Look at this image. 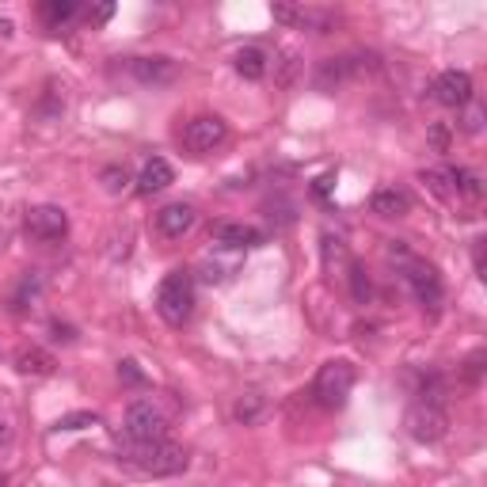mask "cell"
Masks as SVG:
<instances>
[{
	"label": "cell",
	"instance_id": "34",
	"mask_svg": "<svg viewBox=\"0 0 487 487\" xmlns=\"http://www.w3.org/2000/svg\"><path fill=\"white\" fill-rule=\"evenodd\" d=\"M0 487H8V473H0Z\"/></svg>",
	"mask_w": 487,
	"mask_h": 487
},
{
	"label": "cell",
	"instance_id": "15",
	"mask_svg": "<svg viewBox=\"0 0 487 487\" xmlns=\"http://www.w3.org/2000/svg\"><path fill=\"white\" fill-rule=\"evenodd\" d=\"M445 183L454 198H464V202H480L483 194V179L473 168H445Z\"/></svg>",
	"mask_w": 487,
	"mask_h": 487
},
{
	"label": "cell",
	"instance_id": "11",
	"mask_svg": "<svg viewBox=\"0 0 487 487\" xmlns=\"http://www.w3.org/2000/svg\"><path fill=\"white\" fill-rule=\"evenodd\" d=\"M198 221V210L191 202H168L164 210H156V232L164 240H183Z\"/></svg>",
	"mask_w": 487,
	"mask_h": 487
},
{
	"label": "cell",
	"instance_id": "29",
	"mask_svg": "<svg viewBox=\"0 0 487 487\" xmlns=\"http://www.w3.org/2000/svg\"><path fill=\"white\" fill-rule=\"evenodd\" d=\"M50 332H53V339H58V342H77V328H69V323H61V320H53Z\"/></svg>",
	"mask_w": 487,
	"mask_h": 487
},
{
	"label": "cell",
	"instance_id": "12",
	"mask_svg": "<svg viewBox=\"0 0 487 487\" xmlns=\"http://www.w3.org/2000/svg\"><path fill=\"white\" fill-rule=\"evenodd\" d=\"M213 240H218L221 248L240 251V248H259L263 244V232L244 225V221H221V225H213Z\"/></svg>",
	"mask_w": 487,
	"mask_h": 487
},
{
	"label": "cell",
	"instance_id": "6",
	"mask_svg": "<svg viewBox=\"0 0 487 487\" xmlns=\"http://www.w3.org/2000/svg\"><path fill=\"white\" fill-rule=\"evenodd\" d=\"M404 430L415 438V442H423V445H435L445 438V430H449V415L445 407L438 404H423V400H415L407 411H404Z\"/></svg>",
	"mask_w": 487,
	"mask_h": 487
},
{
	"label": "cell",
	"instance_id": "25",
	"mask_svg": "<svg viewBox=\"0 0 487 487\" xmlns=\"http://www.w3.org/2000/svg\"><path fill=\"white\" fill-rule=\"evenodd\" d=\"M461 130H464V134H480V130H483V107H480V103H468V107H464Z\"/></svg>",
	"mask_w": 487,
	"mask_h": 487
},
{
	"label": "cell",
	"instance_id": "9",
	"mask_svg": "<svg viewBox=\"0 0 487 487\" xmlns=\"http://www.w3.org/2000/svg\"><path fill=\"white\" fill-rule=\"evenodd\" d=\"M126 73L145 88H164L179 77V65L164 53H145V58H126Z\"/></svg>",
	"mask_w": 487,
	"mask_h": 487
},
{
	"label": "cell",
	"instance_id": "30",
	"mask_svg": "<svg viewBox=\"0 0 487 487\" xmlns=\"http://www.w3.org/2000/svg\"><path fill=\"white\" fill-rule=\"evenodd\" d=\"M118 377H122L126 385H141V381H145V377H141V370H137V362H122V366H118Z\"/></svg>",
	"mask_w": 487,
	"mask_h": 487
},
{
	"label": "cell",
	"instance_id": "19",
	"mask_svg": "<svg viewBox=\"0 0 487 487\" xmlns=\"http://www.w3.org/2000/svg\"><path fill=\"white\" fill-rule=\"evenodd\" d=\"M263 411H267V400L259 392H244V396H237V404H232V415H237V423H244V426H256L263 419Z\"/></svg>",
	"mask_w": 487,
	"mask_h": 487
},
{
	"label": "cell",
	"instance_id": "26",
	"mask_svg": "<svg viewBox=\"0 0 487 487\" xmlns=\"http://www.w3.org/2000/svg\"><path fill=\"white\" fill-rule=\"evenodd\" d=\"M483 351H473V358H468V362H464V381L468 385H480V377H483Z\"/></svg>",
	"mask_w": 487,
	"mask_h": 487
},
{
	"label": "cell",
	"instance_id": "27",
	"mask_svg": "<svg viewBox=\"0 0 487 487\" xmlns=\"http://www.w3.org/2000/svg\"><path fill=\"white\" fill-rule=\"evenodd\" d=\"M270 15H275L278 23H297V20H301V8H290V5H275V8H270Z\"/></svg>",
	"mask_w": 487,
	"mask_h": 487
},
{
	"label": "cell",
	"instance_id": "28",
	"mask_svg": "<svg viewBox=\"0 0 487 487\" xmlns=\"http://www.w3.org/2000/svg\"><path fill=\"white\" fill-rule=\"evenodd\" d=\"M115 15V5H99V8H88V23L92 27H99V23H107Z\"/></svg>",
	"mask_w": 487,
	"mask_h": 487
},
{
	"label": "cell",
	"instance_id": "5",
	"mask_svg": "<svg viewBox=\"0 0 487 487\" xmlns=\"http://www.w3.org/2000/svg\"><path fill=\"white\" fill-rule=\"evenodd\" d=\"M400 270H404V282H407L411 297L419 301L423 309H438L442 297H445V286L438 278V270L430 267V263H423V259H415V256L400 259Z\"/></svg>",
	"mask_w": 487,
	"mask_h": 487
},
{
	"label": "cell",
	"instance_id": "17",
	"mask_svg": "<svg viewBox=\"0 0 487 487\" xmlns=\"http://www.w3.org/2000/svg\"><path fill=\"white\" fill-rule=\"evenodd\" d=\"M267 50H259V46H244V50H237V58H232V69L244 77V80H263L267 77Z\"/></svg>",
	"mask_w": 487,
	"mask_h": 487
},
{
	"label": "cell",
	"instance_id": "1",
	"mask_svg": "<svg viewBox=\"0 0 487 487\" xmlns=\"http://www.w3.org/2000/svg\"><path fill=\"white\" fill-rule=\"evenodd\" d=\"M118 461L134 464L145 476H179L187 468V449L172 445L168 438L160 442H126L118 445Z\"/></svg>",
	"mask_w": 487,
	"mask_h": 487
},
{
	"label": "cell",
	"instance_id": "23",
	"mask_svg": "<svg viewBox=\"0 0 487 487\" xmlns=\"http://www.w3.org/2000/svg\"><path fill=\"white\" fill-rule=\"evenodd\" d=\"M99 179H103V187L111 191V194H122V191H126V183H130V172L111 164V168H103V172H99Z\"/></svg>",
	"mask_w": 487,
	"mask_h": 487
},
{
	"label": "cell",
	"instance_id": "4",
	"mask_svg": "<svg viewBox=\"0 0 487 487\" xmlns=\"http://www.w3.org/2000/svg\"><path fill=\"white\" fill-rule=\"evenodd\" d=\"M122 430L126 442H160L168 438V415L153 400H134L122 415Z\"/></svg>",
	"mask_w": 487,
	"mask_h": 487
},
{
	"label": "cell",
	"instance_id": "14",
	"mask_svg": "<svg viewBox=\"0 0 487 487\" xmlns=\"http://www.w3.org/2000/svg\"><path fill=\"white\" fill-rule=\"evenodd\" d=\"M172 179H175V172H172L168 160L164 156H149L145 168H141V175H137V191L141 194H156V191L172 187Z\"/></svg>",
	"mask_w": 487,
	"mask_h": 487
},
{
	"label": "cell",
	"instance_id": "24",
	"mask_svg": "<svg viewBox=\"0 0 487 487\" xmlns=\"http://www.w3.org/2000/svg\"><path fill=\"white\" fill-rule=\"evenodd\" d=\"M99 415L96 411H77V415H65V419H58V430H80V426H96Z\"/></svg>",
	"mask_w": 487,
	"mask_h": 487
},
{
	"label": "cell",
	"instance_id": "8",
	"mask_svg": "<svg viewBox=\"0 0 487 487\" xmlns=\"http://www.w3.org/2000/svg\"><path fill=\"white\" fill-rule=\"evenodd\" d=\"M27 232L34 240H42V244H58L69 237V213L61 206H31L27 210V218H23Z\"/></svg>",
	"mask_w": 487,
	"mask_h": 487
},
{
	"label": "cell",
	"instance_id": "18",
	"mask_svg": "<svg viewBox=\"0 0 487 487\" xmlns=\"http://www.w3.org/2000/svg\"><path fill=\"white\" fill-rule=\"evenodd\" d=\"M53 366H58L53 354H46L42 347H27V351L15 354V370H20L23 377H50Z\"/></svg>",
	"mask_w": 487,
	"mask_h": 487
},
{
	"label": "cell",
	"instance_id": "3",
	"mask_svg": "<svg viewBox=\"0 0 487 487\" xmlns=\"http://www.w3.org/2000/svg\"><path fill=\"white\" fill-rule=\"evenodd\" d=\"M354 389V366L347 358H335V362H323L316 381H313V396L320 400V407H342L347 404V396Z\"/></svg>",
	"mask_w": 487,
	"mask_h": 487
},
{
	"label": "cell",
	"instance_id": "32",
	"mask_svg": "<svg viewBox=\"0 0 487 487\" xmlns=\"http://www.w3.org/2000/svg\"><path fill=\"white\" fill-rule=\"evenodd\" d=\"M12 438H15V430H12V419H8V415H0V449H5V445H12Z\"/></svg>",
	"mask_w": 487,
	"mask_h": 487
},
{
	"label": "cell",
	"instance_id": "31",
	"mask_svg": "<svg viewBox=\"0 0 487 487\" xmlns=\"http://www.w3.org/2000/svg\"><path fill=\"white\" fill-rule=\"evenodd\" d=\"M430 141H435V149H438V153H445V149H449V130L435 122V126H430Z\"/></svg>",
	"mask_w": 487,
	"mask_h": 487
},
{
	"label": "cell",
	"instance_id": "7",
	"mask_svg": "<svg viewBox=\"0 0 487 487\" xmlns=\"http://www.w3.org/2000/svg\"><path fill=\"white\" fill-rule=\"evenodd\" d=\"M229 137V122L221 115H198L183 126V145L191 153H213L218 145H225Z\"/></svg>",
	"mask_w": 487,
	"mask_h": 487
},
{
	"label": "cell",
	"instance_id": "2",
	"mask_svg": "<svg viewBox=\"0 0 487 487\" xmlns=\"http://www.w3.org/2000/svg\"><path fill=\"white\" fill-rule=\"evenodd\" d=\"M156 313L164 323H172V328H183V323L191 320V313H194V278L187 275V270H172V275L160 282Z\"/></svg>",
	"mask_w": 487,
	"mask_h": 487
},
{
	"label": "cell",
	"instance_id": "16",
	"mask_svg": "<svg viewBox=\"0 0 487 487\" xmlns=\"http://www.w3.org/2000/svg\"><path fill=\"white\" fill-rule=\"evenodd\" d=\"M80 15V5L77 0H46V5H39V20L50 27V31H61L69 27Z\"/></svg>",
	"mask_w": 487,
	"mask_h": 487
},
{
	"label": "cell",
	"instance_id": "20",
	"mask_svg": "<svg viewBox=\"0 0 487 487\" xmlns=\"http://www.w3.org/2000/svg\"><path fill=\"white\" fill-rule=\"evenodd\" d=\"M347 286H351L354 304H370L373 301V282H370L366 267L358 263V259H351V267H347Z\"/></svg>",
	"mask_w": 487,
	"mask_h": 487
},
{
	"label": "cell",
	"instance_id": "21",
	"mask_svg": "<svg viewBox=\"0 0 487 487\" xmlns=\"http://www.w3.org/2000/svg\"><path fill=\"white\" fill-rule=\"evenodd\" d=\"M39 297H42V278L31 270V275H23L20 290L12 294V309H15V313H23V309H31V304L39 301Z\"/></svg>",
	"mask_w": 487,
	"mask_h": 487
},
{
	"label": "cell",
	"instance_id": "33",
	"mask_svg": "<svg viewBox=\"0 0 487 487\" xmlns=\"http://www.w3.org/2000/svg\"><path fill=\"white\" fill-rule=\"evenodd\" d=\"M0 34L8 39V34H12V20H0Z\"/></svg>",
	"mask_w": 487,
	"mask_h": 487
},
{
	"label": "cell",
	"instance_id": "10",
	"mask_svg": "<svg viewBox=\"0 0 487 487\" xmlns=\"http://www.w3.org/2000/svg\"><path fill=\"white\" fill-rule=\"evenodd\" d=\"M430 92H435V99L442 107H454V111H457V107L473 103V77H468L464 69H445V73L435 80Z\"/></svg>",
	"mask_w": 487,
	"mask_h": 487
},
{
	"label": "cell",
	"instance_id": "22",
	"mask_svg": "<svg viewBox=\"0 0 487 487\" xmlns=\"http://www.w3.org/2000/svg\"><path fill=\"white\" fill-rule=\"evenodd\" d=\"M419 400L423 404H445V381L438 373H430V377H423V385H419Z\"/></svg>",
	"mask_w": 487,
	"mask_h": 487
},
{
	"label": "cell",
	"instance_id": "13",
	"mask_svg": "<svg viewBox=\"0 0 487 487\" xmlns=\"http://www.w3.org/2000/svg\"><path fill=\"white\" fill-rule=\"evenodd\" d=\"M370 210L377 213V218H407L411 213V194L400 191V187H381V191H373Z\"/></svg>",
	"mask_w": 487,
	"mask_h": 487
}]
</instances>
